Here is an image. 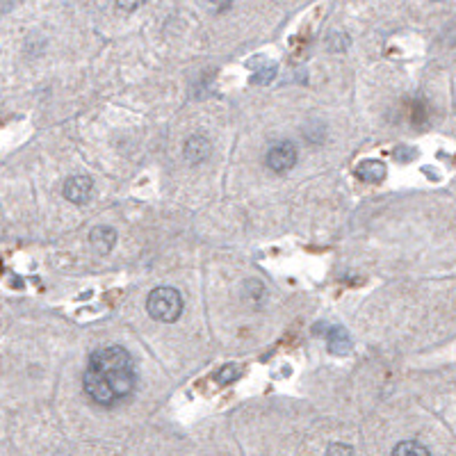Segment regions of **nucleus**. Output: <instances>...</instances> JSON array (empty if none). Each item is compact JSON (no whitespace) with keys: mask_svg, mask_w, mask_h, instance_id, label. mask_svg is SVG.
<instances>
[{"mask_svg":"<svg viewBox=\"0 0 456 456\" xmlns=\"http://www.w3.org/2000/svg\"><path fill=\"white\" fill-rule=\"evenodd\" d=\"M83 383L91 402L101 406H114L128 400L137 388V374L131 354L119 345L93 352L89 356Z\"/></svg>","mask_w":456,"mask_h":456,"instance_id":"1","label":"nucleus"},{"mask_svg":"<svg viewBox=\"0 0 456 456\" xmlns=\"http://www.w3.org/2000/svg\"><path fill=\"white\" fill-rule=\"evenodd\" d=\"M146 310L153 320L171 324L183 315V297L176 288L162 285L156 288L146 299Z\"/></svg>","mask_w":456,"mask_h":456,"instance_id":"2","label":"nucleus"},{"mask_svg":"<svg viewBox=\"0 0 456 456\" xmlns=\"http://www.w3.org/2000/svg\"><path fill=\"white\" fill-rule=\"evenodd\" d=\"M265 162L274 173H288L297 165V146L292 142H276L270 151H267Z\"/></svg>","mask_w":456,"mask_h":456,"instance_id":"3","label":"nucleus"},{"mask_svg":"<svg viewBox=\"0 0 456 456\" xmlns=\"http://www.w3.org/2000/svg\"><path fill=\"white\" fill-rule=\"evenodd\" d=\"M93 192V183L89 176H71L64 183V196L66 201H71L76 206H83L91 198Z\"/></svg>","mask_w":456,"mask_h":456,"instance_id":"4","label":"nucleus"},{"mask_svg":"<svg viewBox=\"0 0 456 456\" xmlns=\"http://www.w3.org/2000/svg\"><path fill=\"white\" fill-rule=\"evenodd\" d=\"M210 151H213V146H210V142L203 137V135H194L185 142V160L190 162V165H201L203 160L210 158Z\"/></svg>","mask_w":456,"mask_h":456,"instance_id":"5","label":"nucleus"},{"mask_svg":"<svg viewBox=\"0 0 456 456\" xmlns=\"http://www.w3.org/2000/svg\"><path fill=\"white\" fill-rule=\"evenodd\" d=\"M89 242H91V247L96 253L105 255V253H110L114 249V244H116V230L112 226H96L91 233H89Z\"/></svg>","mask_w":456,"mask_h":456,"instance_id":"6","label":"nucleus"},{"mask_svg":"<svg viewBox=\"0 0 456 456\" xmlns=\"http://www.w3.org/2000/svg\"><path fill=\"white\" fill-rule=\"evenodd\" d=\"M356 176L363 183L377 185V183H381L385 178V165L381 160H363L356 167Z\"/></svg>","mask_w":456,"mask_h":456,"instance_id":"7","label":"nucleus"},{"mask_svg":"<svg viewBox=\"0 0 456 456\" xmlns=\"http://www.w3.org/2000/svg\"><path fill=\"white\" fill-rule=\"evenodd\" d=\"M326 347L331 354H349L352 352V338L345 329H331L326 333Z\"/></svg>","mask_w":456,"mask_h":456,"instance_id":"8","label":"nucleus"},{"mask_svg":"<svg viewBox=\"0 0 456 456\" xmlns=\"http://www.w3.org/2000/svg\"><path fill=\"white\" fill-rule=\"evenodd\" d=\"M392 456H429V450L417 440H404L392 450Z\"/></svg>","mask_w":456,"mask_h":456,"instance_id":"9","label":"nucleus"},{"mask_svg":"<svg viewBox=\"0 0 456 456\" xmlns=\"http://www.w3.org/2000/svg\"><path fill=\"white\" fill-rule=\"evenodd\" d=\"M242 374V370H240V365H226V368H221L217 374H215V379L221 383V385H226V383H230V381H235L238 377Z\"/></svg>","mask_w":456,"mask_h":456,"instance_id":"10","label":"nucleus"},{"mask_svg":"<svg viewBox=\"0 0 456 456\" xmlns=\"http://www.w3.org/2000/svg\"><path fill=\"white\" fill-rule=\"evenodd\" d=\"M274 76H276V64H270V66H263L260 71H255L253 74V78H251V83L253 85H265V83H272L274 80Z\"/></svg>","mask_w":456,"mask_h":456,"instance_id":"11","label":"nucleus"},{"mask_svg":"<svg viewBox=\"0 0 456 456\" xmlns=\"http://www.w3.org/2000/svg\"><path fill=\"white\" fill-rule=\"evenodd\" d=\"M206 9L210 11H215V14H221V11H228L230 5H233V0H198Z\"/></svg>","mask_w":456,"mask_h":456,"instance_id":"12","label":"nucleus"},{"mask_svg":"<svg viewBox=\"0 0 456 456\" xmlns=\"http://www.w3.org/2000/svg\"><path fill=\"white\" fill-rule=\"evenodd\" d=\"M352 447L349 445H343V442H333V445L329 447V456H352Z\"/></svg>","mask_w":456,"mask_h":456,"instance_id":"13","label":"nucleus"},{"mask_svg":"<svg viewBox=\"0 0 456 456\" xmlns=\"http://www.w3.org/2000/svg\"><path fill=\"white\" fill-rule=\"evenodd\" d=\"M142 3L144 0H116V7L123 9V11H135Z\"/></svg>","mask_w":456,"mask_h":456,"instance_id":"14","label":"nucleus"},{"mask_svg":"<svg viewBox=\"0 0 456 456\" xmlns=\"http://www.w3.org/2000/svg\"><path fill=\"white\" fill-rule=\"evenodd\" d=\"M434 3H440V0H434Z\"/></svg>","mask_w":456,"mask_h":456,"instance_id":"15","label":"nucleus"}]
</instances>
